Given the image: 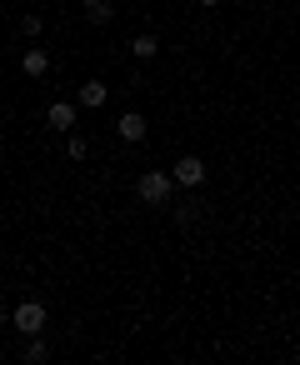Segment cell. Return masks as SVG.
<instances>
[{"label":"cell","mask_w":300,"mask_h":365,"mask_svg":"<svg viewBox=\"0 0 300 365\" xmlns=\"http://www.w3.org/2000/svg\"><path fill=\"white\" fill-rule=\"evenodd\" d=\"M170 190H175V175H170V170H145V175L135 180V195H140L145 205H165Z\"/></svg>","instance_id":"1"},{"label":"cell","mask_w":300,"mask_h":365,"mask_svg":"<svg viewBox=\"0 0 300 365\" xmlns=\"http://www.w3.org/2000/svg\"><path fill=\"white\" fill-rule=\"evenodd\" d=\"M46 320H51V310H46L41 300H21V305L11 310V325H16L21 335H41V330H46Z\"/></svg>","instance_id":"2"},{"label":"cell","mask_w":300,"mask_h":365,"mask_svg":"<svg viewBox=\"0 0 300 365\" xmlns=\"http://www.w3.org/2000/svg\"><path fill=\"white\" fill-rule=\"evenodd\" d=\"M170 175H175L180 190H200V185H205V160H200V155H180V160L170 165Z\"/></svg>","instance_id":"3"},{"label":"cell","mask_w":300,"mask_h":365,"mask_svg":"<svg viewBox=\"0 0 300 365\" xmlns=\"http://www.w3.org/2000/svg\"><path fill=\"white\" fill-rule=\"evenodd\" d=\"M46 125H51V130H61V135H71V130H76V106H71V101H51Z\"/></svg>","instance_id":"4"},{"label":"cell","mask_w":300,"mask_h":365,"mask_svg":"<svg viewBox=\"0 0 300 365\" xmlns=\"http://www.w3.org/2000/svg\"><path fill=\"white\" fill-rule=\"evenodd\" d=\"M115 130H120V140H145V115L125 110V115L115 120Z\"/></svg>","instance_id":"5"},{"label":"cell","mask_w":300,"mask_h":365,"mask_svg":"<svg viewBox=\"0 0 300 365\" xmlns=\"http://www.w3.org/2000/svg\"><path fill=\"white\" fill-rule=\"evenodd\" d=\"M21 71H26V76H46V71H51V56H46L41 46H31V51L21 56Z\"/></svg>","instance_id":"6"},{"label":"cell","mask_w":300,"mask_h":365,"mask_svg":"<svg viewBox=\"0 0 300 365\" xmlns=\"http://www.w3.org/2000/svg\"><path fill=\"white\" fill-rule=\"evenodd\" d=\"M105 96H110V91H105V81H86L76 101H81V106H90V110H100V106H105Z\"/></svg>","instance_id":"7"},{"label":"cell","mask_w":300,"mask_h":365,"mask_svg":"<svg viewBox=\"0 0 300 365\" xmlns=\"http://www.w3.org/2000/svg\"><path fill=\"white\" fill-rule=\"evenodd\" d=\"M81 11L90 16V26H110V16H115L110 0H81Z\"/></svg>","instance_id":"8"},{"label":"cell","mask_w":300,"mask_h":365,"mask_svg":"<svg viewBox=\"0 0 300 365\" xmlns=\"http://www.w3.org/2000/svg\"><path fill=\"white\" fill-rule=\"evenodd\" d=\"M155 51H160L155 36H135V41H130V56H135V61H155Z\"/></svg>","instance_id":"9"},{"label":"cell","mask_w":300,"mask_h":365,"mask_svg":"<svg viewBox=\"0 0 300 365\" xmlns=\"http://www.w3.org/2000/svg\"><path fill=\"white\" fill-rule=\"evenodd\" d=\"M21 355H26V360H31V365H41V360H51V345H46V340H41V335H31V340H26V350H21Z\"/></svg>","instance_id":"10"},{"label":"cell","mask_w":300,"mask_h":365,"mask_svg":"<svg viewBox=\"0 0 300 365\" xmlns=\"http://www.w3.org/2000/svg\"><path fill=\"white\" fill-rule=\"evenodd\" d=\"M170 215H175V225H195V220H200V205H195V200H180Z\"/></svg>","instance_id":"11"},{"label":"cell","mask_w":300,"mask_h":365,"mask_svg":"<svg viewBox=\"0 0 300 365\" xmlns=\"http://www.w3.org/2000/svg\"><path fill=\"white\" fill-rule=\"evenodd\" d=\"M66 155H71V160H86V155H90V145H86L81 135H71V140H66Z\"/></svg>","instance_id":"12"},{"label":"cell","mask_w":300,"mask_h":365,"mask_svg":"<svg viewBox=\"0 0 300 365\" xmlns=\"http://www.w3.org/2000/svg\"><path fill=\"white\" fill-rule=\"evenodd\" d=\"M21 31H26V36H31V41H36V36H41V31H46V21H41V16H26V21H21Z\"/></svg>","instance_id":"13"},{"label":"cell","mask_w":300,"mask_h":365,"mask_svg":"<svg viewBox=\"0 0 300 365\" xmlns=\"http://www.w3.org/2000/svg\"><path fill=\"white\" fill-rule=\"evenodd\" d=\"M6 325H11V315H6V310H0V335H6Z\"/></svg>","instance_id":"14"},{"label":"cell","mask_w":300,"mask_h":365,"mask_svg":"<svg viewBox=\"0 0 300 365\" xmlns=\"http://www.w3.org/2000/svg\"><path fill=\"white\" fill-rule=\"evenodd\" d=\"M200 6H205V11H215V6H220V0H200Z\"/></svg>","instance_id":"15"}]
</instances>
